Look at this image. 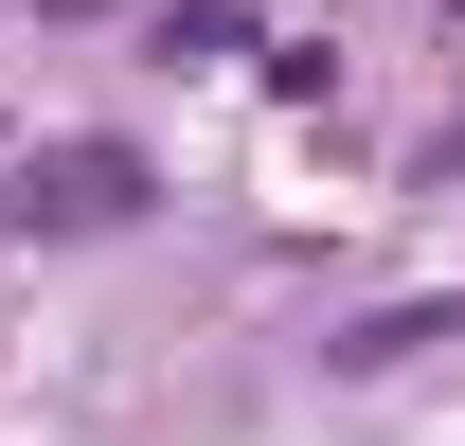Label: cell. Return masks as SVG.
<instances>
[{
	"mask_svg": "<svg viewBox=\"0 0 465 446\" xmlns=\"http://www.w3.org/2000/svg\"><path fill=\"white\" fill-rule=\"evenodd\" d=\"M18 215H54V232H108V215H143V161H125V143H54Z\"/></svg>",
	"mask_w": 465,
	"mask_h": 446,
	"instance_id": "cell-1",
	"label": "cell"
},
{
	"mask_svg": "<svg viewBox=\"0 0 465 446\" xmlns=\"http://www.w3.org/2000/svg\"><path fill=\"white\" fill-rule=\"evenodd\" d=\"M162 54L215 72V54H251V18H232V0H162Z\"/></svg>",
	"mask_w": 465,
	"mask_h": 446,
	"instance_id": "cell-2",
	"label": "cell"
},
{
	"mask_svg": "<svg viewBox=\"0 0 465 446\" xmlns=\"http://www.w3.org/2000/svg\"><path fill=\"white\" fill-rule=\"evenodd\" d=\"M36 18H108V0H36Z\"/></svg>",
	"mask_w": 465,
	"mask_h": 446,
	"instance_id": "cell-3",
	"label": "cell"
},
{
	"mask_svg": "<svg viewBox=\"0 0 465 446\" xmlns=\"http://www.w3.org/2000/svg\"><path fill=\"white\" fill-rule=\"evenodd\" d=\"M448 161H465V108H448Z\"/></svg>",
	"mask_w": 465,
	"mask_h": 446,
	"instance_id": "cell-4",
	"label": "cell"
}]
</instances>
